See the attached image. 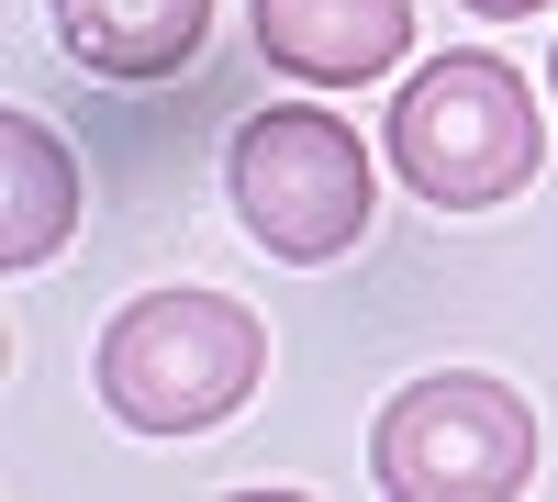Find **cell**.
Returning <instances> with one entry per match:
<instances>
[{"label":"cell","instance_id":"4","mask_svg":"<svg viewBox=\"0 0 558 502\" xmlns=\"http://www.w3.org/2000/svg\"><path fill=\"white\" fill-rule=\"evenodd\" d=\"M368 469H380L391 502H502L536 480V414H525V391H502L481 369H436L391 391Z\"/></svg>","mask_w":558,"mask_h":502},{"label":"cell","instance_id":"3","mask_svg":"<svg viewBox=\"0 0 558 502\" xmlns=\"http://www.w3.org/2000/svg\"><path fill=\"white\" fill-rule=\"evenodd\" d=\"M391 168L436 212H481L536 179V89L502 57H425L391 89Z\"/></svg>","mask_w":558,"mask_h":502},{"label":"cell","instance_id":"2","mask_svg":"<svg viewBox=\"0 0 558 502\" xmlns=\"http://www.w3.org/2000/svg\"><path fill=\"white\" fill-rule=\"evenodd\" d=\"M223 191H235V223L279 257V268H324L368 235V146L313 112V101H268L235 123V157H223Z\"/></svg>","mask_w":558,"mask_h":502},{"label":"cell","instance_id":"8","mask_svg":"<svg viewBox=\"0 0 558 502\" xmlns=\"http://www.w3.org/2000/svg\"><path fill=\"white\" fill-rule=\"evenodd\" d=\"M470 12H492V23H514V12H536V0H470Z\"/></svg>","mask_w":558,"mask_h":502},{"label":"cell","instance_id":"5","mask_svg":"<svg viewBox=\"0 0 558 502\" xmlns=\"http://www.w3.org/2000/svg\"><path fill=\"white\" fill-rule=\"evenodd\" d=\"M246 12H257V57L313 89H357L402 68L413 45V0H246Z\"/></svg>","mask_w":558,"mask_h":502},{"label":"cell","instance_id":"1","mask_svg":"<svg viewBox=\"0 0 558 502\" xmlns=\"http://www.w3.org/2000/svg\"><path fill=\"white\" fill-rule=\"evenodd\" d=\"M257 369H268V325L246 302H223V291H146V302H123L101 325V357H89L112 425H134V436L223 425L257 391Z\"/></svg>","mask_w":558,"mask_h":502},{"label":"cell","instance_id":"6","mask_svg":"<svg viewBox=\"0 0 558 502\" xmlns=\"http://www.w3.org/2000/svg\"><path fill=\"white\" fill-rule=\"evenodd\" d=\"M57 34L89 78H168L202 57L213 0H57Z\"/></svg>","mask_w":558,"mask_h":502},{"label":"cell","instance_id":"7","mask_svg":"<svg viewBox=\"0 0 558 502\" xmlns=\"http://www.w3.org/2000/svg\"><path fill=\"white\" fill-rule=\"evenodd\" d=\"M78 223V168L34 112H0V268H45Z\"/></svg>","mask_w":558,"mask_h":502},{"label":"cell","instance_id":"9","mask_svg":"<svg viewBox=\"0 0 558 502\" xmlns=\"http://www.w3.org/2000/svg\"><path fill=\"white\" fill-rule=\"evenodd\" d=\"M547 89H558V57H547Z\"/></svg>","mask_w":558,"mask_h":502}]
</instances>
